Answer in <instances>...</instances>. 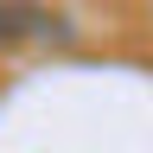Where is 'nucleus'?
Masks as SVG:
<instances>
[{
	"label": "nucleus",
	"mask_w": 153,
	"mask_h": 153,
	"mask_svg": "<svg viewBox=\"0 0 153 153\" xmlns=\"http://www.w3.org/2000/svg\"><path fill=\"white\" fill-rule=\"evenodd\" d=\"M38 26H51V13L38 0H0V45H13V38H26Z\"/></svg>",
	"instance_id": "obj_1"
}]
</instances>
